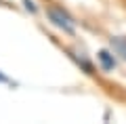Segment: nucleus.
<instances>
[{
	"mask_svg": "<svg viewBox=\"0 0 126 124\" xmlns=\"http://www.w3.org/2000/svg\"><path fill=\"white\" fill-rule=\"evenodd\" d=\"M46 17H48V21L53 23L55 27H59L63 34H69V36L76 34V19L63 9V6L48 4L46 6Z\"/></svg>",
	"mask_w": 126,
	"mask_h": 124,
	"instance_id": "1",
	"label": "nucleus"
},
{
	"mask_svg": "<svg viewBox=\"0 0 126 124\" xmlns=\"http://www.w3.org/2000/svg\"><path fill=\"white\" fill-rule=\"evenodd\" d=\"M97 59H99L103 71H111L113 67H116V57H113V53H109V51H101V53L97 55Z\"/></svg>",
	"mask_w": 126,
	"mask_h": 124,
	"instance_id": "2",
	"label": "nucleus"
},
{
	"mask_svg": "<svg viewBox=\"0 0 126 124\" xmlns=\"http://www.w3.org/2000/svg\"><path fill=\"white\" fill-rule=\"evenodd\" d=\"M111 51L116 55H120L122 59H126V36H116V38H111Z\"/></svg>",
	"mask_w": 126,
	"mask_h": 124,
	"instance_id": "3",
	"label": "nucleus"
},
{
	"mask_svg": "<svg viewBox=\"0 0 126 124\" xmlns=\"http://www.w3.org/2000/svg\"><path fill=\"white\" fill-rule=\"evenodd\" d=\"M72 57L76 59V63H78V65H80L82 70L86 71V74H94V67H93V63H90L86 57H82V55H72Z\"/></svg>",
	"mask_w": 126,
	"mask_h": 124,
	"instance_id": "4",
	"label": "nucleus"
},
{
	"mask_svg": "<svg viewBox=\"0 0 126 124\" xmlns=\"http://www.w3.org/2000/svg\"><path fill=\"white\" fill-rule=\"evenodd\" d=\"M23 4H25V9H27V11L36 13V6H34V2H32V0H23Z\"/></svg>",
	"mask_w": 126,
	"mask_h": 124,
	"instance_id": "5",
	"label": "nucleus"
},
{
	"mask_svg": "<svg viewBox=\"0 0 126 124\" xmlns=\"http://www.w3.org/2000/svg\"><path fill=\"white\" fill-rule=\"evenodd\" d=\"M0 82H9V78H4V76L0 74Z\"/></svg>",
	"mask_w": 126,
	"mask_h": 124,
	"instance_id": "6",
	"label": "nucleus"
}]
</instances>
